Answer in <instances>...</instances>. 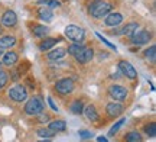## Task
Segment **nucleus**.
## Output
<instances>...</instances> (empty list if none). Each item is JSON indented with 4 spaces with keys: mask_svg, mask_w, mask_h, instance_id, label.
Here are the masks:
<instances>
[{
    "mask_svg": "<svg viewBox=\"0 0 156 142\" xmlns=\"http://www.w3.org/2000/svg\"><path fill=\"white\" fill-rule=\"evenodd\" d=\"M110 12H113V5L107 0H94L88 6V15L94 19H104Z\"/></svg>",
    "mask_w": 156,
    "mask_h": 142,
    "instance_id": "obj_1",
    "label": "nucleus"
},
{
    "mask_svg": "<svg viewBox=\"0 0 156 142\" xmlns=\"http://www.w3.org/2000/svg\"><path fill=\"white\" fill-rule=\"evenodd\" d=\"M64 34L68 39L71 41L73 44H83L84 39H85V31L84 28H80L77 25H68Z\"/></svg>",
    "mask_w": 156,
    "mask_h": 142,
    "instance_id": "obj_2",
    "label": "nucleus"
},
{
    "mask_svg": "<svg viewBox=\"0 0 156 142\" xmlns=\"http://www.w3.org/2000/svg\"><path fill=\"white\" fill-rule=\"evenodd\" d=\"M44 109H45L44 102L39 97L35 96V97H30L29 100H26L23 110H25V113L28 115V116H38L39 113L44 112Z\"/></svg>",
    "mask_w": 156,
    "mask_h": 142,
    "instance_id": "obj_3",
    "label": "nucleus"
},
{
    "mask_svg": "<svg viewBox=\"0 0 156 142\" xmlns=\"http://www.w3.org/2000/svg\"><path fill=\"white\" fill-rule=\"evenodd\" d=\"M7 96H9V99L10 100H13V102L16 103H22V102H26L28 100V90H26V87L23 84H16L13 86V87H10L9 89V91H7Z\"/></svg>",
    "mask_w": 156,
    "mask_h": 142,
    "instance_id": "obj_4",
    "label": "nucleus"
},
{
    "mask_svg": "<svg viewBox=\"0 0 156 142\" xmlns=\"http://www.w3.org/2000/svg\"><path fill=\"white\" fill-rule=\"evenodd\" d=\"M54 89H55V91L59 94V96H68V94H71V93L74 91L75 84H74L73 78L65 77V78L58 80V81L55 83V86H54Z\"/></svg>",
    "mask_w": 156,
    "mask_h": 142,
    "instance_id": "obj_5",
    "label": "nucleus"
},
{
    "mask_svg": "<svg viewBox=\"0 0 156 142\" xmlns=\"http://www.w3.org/2000/svg\"><path fill=\"white\" fill-rule=\"evenodd\" d=\"M108 96L113 99V102H123L129 96V90L123 86L113 84L108 87Z\"/></svg>",
    "mask_w": 156,
    "mask_h": 142,
    "instance_id": "obj_6",
    "label": "nucleus"
},
{
    "mask_svg": "<svg viewBox=\"0 0 156 142\" xmlns=\"http://www.w3.org/2000/svg\"><path fill=\"white\" fill-rule=\"evenodd\" d=\"M117 68H119V71L122 73V75H124L126 78H129V80H136L137 78V71H136V68H134L129 61H126V60L119 61Z\"/></svg>",
    "mask_w": 156,
    "mask_h": 142,
    "instance_id": "obj_7",
    "label": "nucleus"
},
{
    "mask_svg": "<svg viewBox=\"0 0 156 142\" xmlns=\"http://www.w3.org/2000/svg\"><path fill=\"white\" fill-rule=\"evenodd\" d=\"M124 112V104L122 102H110L106 106V115L110 119H116L119 116H122Z\"/></svg>",
    "mask_w": 156,
    "mask_h": 142,
    "instance_id": "obj_8",
    "label": "nucleus"
},
{
    "mask_svg": "<svg viewBox=\"0 0 156 142\" xmlns=\"http://www.w3.org/2000/svg\"><path fill=\"white\" fill-rule=\"evenodd\" d=\"M139 26H140V25L137 22H130V23H127V25H124V26H123V28H120V29H119V26H117L112 34L113 35H114V34H116V35H123V36L132 38V36H133V35L139 31Z\"/></svg>",
    "mask_w": 156,
    "mask_h": 142,
    "instance_id": "obj_9",
    "label": "nucleus"
},
{
    "mask_svg": "<svg viewBox=\"0 0 156 142\" xmlns=\"http://www.w3.org/2000/svg\"><path fill=\"white\" fill-rule=\"evenodd\" d=\"M152 39V34L146 29H142V31H137L136 34L130 38L132 44L133 45H145V44H149V41Z\"/></svg>",
    "mask_w": 156,
    "mask_h": 142,
    "instance_id": "obj_10",
    "label": "nucleus"
},
{
    "mask_svg": "<svg viewBox=\"0 0 156 142\" xmlns=\"http://www.w3.org/2000/svg\"><path fill=\"white\" fill-rule=\"evenodd\" d=\"M123 22V15L119 12H110L106 17H104V25L107 28H117L120 26Z\"/></svg>",
    "mask_w": 156,
    "mask_h": 142,
    "instance_id": "obj_11",
    "label": "nucleus"
},
{
    "mask_svg": "<svg viewBox=\"0 0 156 142\" xmlns=\"http://www.w3.org/2000/svg\"><path fill=\"white\" fill-rule=\"evenodd\" d=\"M2 26H5V28H15L17 25V16L16 13L13 10H6L3 13V16H2V22H0Z\"/></svg>",
    "mask_w": 156,
    "mask_h": 142,
    "instance_id": "obj_12",
    "label": "nucleus"
},
{
    "mask_svg": "<svg viewBox=\"0 0 156 142\" xmlns=\"http://www.w3.org/2000/svg\"><path fill=\"white\" fill-rule=\"evenodd\" d=\"M74 58H75V61H77L78 64H83L84 65V64L90 63V61L94 58V49H93V48H88V46H85L83 51H80Z\"/></svg>",
    "mask_w": 156,
    "mask_h": 142,
    "instance_id": "obj_13",
    "label": "nucleus"
},
{
    "mask_svg": "<svg viewBox=\"0 0 156 142\" xmlns=\"http://www.w3.org/2000/svg\"><path fill=\"white\" fill-rule=\"evenodd\" d=\"M19 63V54L15 51H7L6 54H3L2 57V64L5 67H13Z\"/></svg>",
    "mask_w": 156,
    "mask_h": 142,
    "instance_id": "obj_14",
    "label": "nucleus"
},
{
    "mask_svg": "<svg viewBox=\"0 0 156 142\" xmlns=\"http://www.w3.org/2000/svg\"><path fill=\"white\" fill-rule=\"evenodd\" d=\"M65 54H67V49L64 46H58V48L49 49V52L46 54V58L49 61H59V60H62V58L65 57Z\"/></svg>",
    "mask_w": 156,
    "mask_h": 142,
    "instance_id": "obj_15",
    "label": "nucleus"
},
{
    "mask_svg": "<svg viewBox=\"0 0 156 142\" xmlns=\"http://www.w3.org/2000/svg\"><path fill=\"white\" fill-rule=\"evenodd\" d=\"M16 45V36L15 35H5V36H0V49L6 51V49H10Z\"/></svg>",
    "mask_w": 156,
    "mask_h": 142,
    "instance_id": "obj_16",
    "label": "nucleus"
},
{
    "mask_svg": "<svg viewBox=\"0 0 156 142\" xmlns=\"http://www.w3.org/2000/svg\"><path fill=\"white\" fill-rule=\"evenodd\" d=\"M83 113L85 115V118H87V120H90V122H98V112H97V109H95L94 104H87V106H84V110Z\"/></svg>",
    "mask_w": 156,
    "mask_h": 142,
    "instance_id": "obj_17",
    "label": "nucleus"
},
{
    "mask_svg": "<svg viewBox=\"0 0 156 142\" xmlns=\"http://www.w3.org/2000/svg\"><path fill=\"white\" fill-rule=\"evenodd\" d=\"M38 17L44 22H51L54 19V12L49 7H41L38 10Z\"/></svg>",
    "mask_w": 156,
    "mask_h": 142,
    "instance_id": "obj_18",
    "label": "nucleus"
},
{
    "mask_svg": "<svg viewBox=\"0 0 156 142\" xmlns=\"http://www.w3.org/2000/svg\"><path fill=\"white\" fill-rule=\"evenodd\" d=\"M61 39H55V38H45L41 44H39V49L41 51H49V49H52V48H55L56 42H59Z\"/></svg>",
    "mask_w": 156,
    "mask_h": 142,
    "instance_id": "obj_19",
    "label": "nucleus"
},
{
    "mask_svg": "<svg viewBox=\"0 0 156 142\" xmlns=\"http://www.w3.org/2000/svg\"><path fill=\"white\" fill-rule=\"evenodd\" d=\"M32 32L36 38H46V35L49 32V28L48 26H45V25H38V23H35L34 28H32Z\"/></svg>",
    "mask_w": 156,
    "mask_h": 142,
    "instance_id": "obj_20",
    "label": "nucleus"
},
{
    "mask_svg": "<svg viewBox=\"0 0 156 142\" xmlns=\"http://www.w3.org/2000/svg\"><path fill=\"white\" fill-rule=\"evenodd\" d=\"M48 128L55 133H58V132H64L67 129V123H65V120H54V122H49Z\"/></svg>",
    "mask_w": 156,
    "mask_h": 142,
    "instance_id": "obj_21",
    "label": "nucleus"
},
{
    "mask_svg": "<svg viewBox=\"0 0 156 142\" xmlns=\"http://www.w3.org/2000/svg\"><path fill=\"white\" fill-rule=\"evenodd\" d=\"M36 135L41 138H44V139H52L56 133L54 131H51L48 126H42V128H39L38 131H36Z\"/></svg>",
    "mask_w": 156,
    "mask_h": 142,
    "instance_id": "obj_22",
    "label": "nucleus"
},
{
    "mask_svg": "<svg viewBox=\"0 0 156 142\" xmlns=\"http://www.w3.org/2000/svg\"><path fill=\"white\" fill-rule=\"evenodd\" d=\"M124 142H143V137L137 131L127 132L124 135Z\"/></svg>",
    "mask_w": 156,
    "mask_h": 142,
    "instance_id": "obj_23",
    "label": "nucleus"
},
{
    "mask_svg": "<svg viewBox=\"0 0 156 142\" xmlns=\"http://www.w3.org/2000/svg\"><path fill=\"white\" fill-rule=\"evenodd\" d=\"M69 110H71L74 115H81L84 110V102L80 100V99L74 100V102L71 103V106H69Z\"/></svg>",
    "mask_w": 156,
    "mask_h": 142,
    "instance_id": "obj_24",
    "label": "nucleus"
},
{
    "mask_svg": "<svg viewBox=\"0 0 156 142\" xmlns=\"http://www.w3.org/2000/svg\"><path fill=\"white\" fill-rule=\"evenodd\" d=\"M143 55H145V58L149 61V63H155V60H156V46L155 45H152L149 46L147 49H145V52H143Z\"/></svg>",
    "mask_w": 156,
    "mask_h": 142,
    "instance_id": "obj_25",
    "label": "nucleus"
},
{
    "mask_svg": "<svg viewBox=\"0 0 156 142\" xmlns=\"http://www.w3.org/2000/svg\"><path fill=\"white\" fill-rule=\"evenodd\" d=\"M84 48H85V45H84V44H71V45H68L67 52L69 54V55L75 57L80 51H83Z\"/></svg>",
    "mask_w": 156,
    "mask_h": 142,
    "instance_id": "obj_26",
    "label": "nucleus"
},
{
    "mask_svg": "<svg viewBox=\"0 0 156 142\" xmlns=\"http://www.w3.org/2000/svg\"><path fill=\"white\" fill-rule=\"evenodd\" d=\"M36 3L44 7H49V9H55V7L61 6V2H58V0H38Z\"/></svg>",
    "mask_w": 156,
    "mask_h": 142,
    "instance_id": "obj_27",
    "label": "nucleus"
},
{
    "mask_svg": "<svg viewBox=\"0 0 156 142\" xmlns=\"http://www.w3.org/2000/svg\"><path fill=\"white\" fill-rule=\"evenodd\" d=\"M124 123H126V118H122L120 120H117L116 123H114V125L112 126V129L108 131V135H110V137L116 135V133H117L119 131H120V128H122V126L124 125Z\"/></svg>",
    "mask_w": 156,
    "mask_h": 142,
    "instance_id": "obj_28",
    "label": "nucleus"
},
{
    "mask_svg": "<svg viewBox=\"0 0 156 142\" xmlns=\"http://www.w3.org/2000/svg\"><path fill=\"white\" fill-rule=\"evenodd\" d=\"M156 125L155 122H151V123H147V125H145V128H143V131H145V133L147 135L149 138H155L156 135Z\"/></svg>",
    "mask_w": 156,
    "mask_h": 142,
    "instance_id": "obj_29",
    "label": "nucleus"
},
{
    "mask_svg": "<svg viewBox=\"0 0 156 142\" xmlns=\"http://www.w3.org/2000/svg\"><path fill=\"white\" fill-rule=\"evenodd\" d=\"M95 36H98V39H100L101 42H103V44H104V45H107V46H108V48H110V49H113V51H114V52L117 51L116 45H114V44H112V42H108V41H107L106 38H104V36H103V35L100 34V32H95Z\"/></svg>",
    "mask_w": 156,
    "mask_h": 142,
    "instance_id": "obj_30",
    "label": "nucleus"
},
{
    "mask_svg": "<svg viewBox=\"0 0 156 142\" xmlns=\"http://www.w3.org/2000/svg\"><path fill=\"white\" fill-rule=\"evenodd\" d=\"M7 83H9V75H7V73L0 70V90H3Z\"/></svg>",
    "mask_w": 156,
    "mask_h": 142,
    "instance_id": "obj_31",
    "label": "nucleus"
},
{
    "mask_svg": "<svg viewBox=\"0 0 156 142\" xmlns=\"http://www.w3.org/2000/svg\"><path fill=\"white\" fill-rule=\"evenodd\" d=\"M39 118H38V122H41V123H48V122H51V116L48 113H39L38 115Z\"/></svg>",
    "mask_w": 156,
    "mask_h": 142,
    "instance_id": "obj_32",
    "label": "nucleus"
},
{
    "mask_svg": "<svg viewBox=\"0 0 156 142\" xmlns=\"http://www.w3.org/2000/svg\"><path fill=\"white\" fill-rule=\"evenodd\" d=\"M46 100H48V104H49V107L52 109L54 112H56V113H58V112H59V109H58V106L55 104V102H54V99H52V97L49 96L48 99H46Z\"/></svg>",
    "mask_w": 156,
    "mask_h": 142,
    "instance_id": "obj_33",
    "label": "nucleus"
},
{
    "mask_svg": "<svg viewBox=\"0 0 156 142\" xmlns=\"http://www.w3.org/2000/svg\"><path fill=\"white\" fill-rule=\"evenodd\" d=\"M78 135H80V138H83V139H88V138L93 137V133L88 131H80L78 132Z\"/></svg>",
    "mask_w": 156,
    "mask_h": 142,
    "instance_id": "obj_34",
    "label": "nucleus"
},
{
    "mask_svg": "<svg viewBox=\"0 0 156 142\" xmlns=\"http://www.w3.org/2000/svg\"><path fill=\"white\" fill-rule=\"evenodd\" d=\"M97 142H108L106 137H97Z\"/></svg>",
    "mask_w": 156,
    "mask_h": 142,
    "instance_id": "obj_35",
    "label": "nucleus"
},
{
    "mask_svg": "<svg viewBox=\"0 0 156 142\" xmlns=\"http://www.w3.org/2000/svg\"><path fill=\"white\" fill-rule=\"evenodd\" d=\"M38 142H51V139H42V141H38Z\"/></svg>",
    "mask_w": 156,
    "mask_h": 142,
    "instance_id": "obj_36",
    "label": "nucleus"
},
{
    "mask_svg": "<svg viewBox=\"0 0 156 142\" xmlns=\"http://www.w3.org/2000/svg\"><path fill=\"white\" fill-rule=\"evenodd\" d=\"M3 57V51H2V49H0V58Z\"/></svg>",
    "mask_w": 156,
    "mask_h": 142,
    "instance_id": "obj_37",
    "label": "nucleus"
},
{
    "mask_svg": "<svg viewBox=\"0 0 156 142\" xmlns=\"http://www.w3.org/2000/svg\"><path fill=\"white\" fill-rule=\"evenodd\" d=\"M0 32H2V25H0Z\"/></svg>",
    "mask_w": 156,
    "mask_h": 142,
    "instance_id": "obj_38",
    "label": "nucleus"
}]
</instances>
